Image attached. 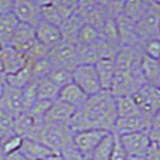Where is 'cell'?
<instances>
[{
	"mask_svg": "<svg viewBox=\"0 0 160 160\" xmlns=\"http://www.w3.org/2000/svg\"><path fill=\"white\" fill-rule=\"evenodd\" d=\"M116 111H117V117H127L140 113L132 95L116 98Z\"/></svg>",
	"mask_w": 160,
	"mask_h": 160,
	"instance_id": "obj_30",
	"label": "cell"
},
{
	"mask_svg": "<svg viewBox=\"0 0 160 160\" xmlns=\"http://www.w3.org/2000/svg\"><path fill=\"white\" fill-rule=\"evenodd\" d=\"M23 142V137L16 135V134H11L8 136L2 138V143H1V152L5 155L11 154V153L18 152L22 147Z\"/></svg>",
	"mask_w": 160,
	"mask_h": 160,
	"instance_id": "obj_35",
	"label": "cell"
},
{
	"mask_svg": "<svg viewBox=\"0 0 160 160\" xmlns=\"http://www.w3.org/2000/svg\"><path fill=\"white\" fill-rule=\"evenodd\" d=\"M90 129H102L112 132L117 119L116 98L110 90H100L88 96L86 104L80 108Z\"/></svg>",
	"mask_w": 160,
	"mask_h": 160,
	"instance_id": "obj_1",
	"label": "cell"
},
{
	"mask_svg": "<svg viewBox=\"0 0 160 160\" xmlns=\"http://www.w3.org/2000/svg\"><path fill=\"white\" fill-rule=\"evenodd\" d=\"M11 12L15 15L19 23L36 27L41 22L40 6L32 0H13Z\"/></svg>",
	"mask_w": 160,
	"mask_h": 160,
	"instance_id": "obj_11",
	"label": "cell"
},
{
	"mask_svg": "<svg viewBox=\"0 0 160 160\" xmlns=\"http://www.w3.org/2000/svg\"><path fill=\"white\" fill-rule=\"evenodd\" d=\"M151 119L144 118L141 113L134 114V116H127V117H117L114 125H113L112 132L117 136H120L124 134L147 130Z\"/></svg>",
	"mask_w": 160,
	"mask_h": 160,
	"instance_id": "obj_14",
	"label": "cell"
},
{
	"mask_svg": "<svg viewBox=\"0 0 160 160\" xmlns=\"http://www.w3.org/2000/svg\"><path fill=\"white\" fill-rule=\"evenodd\" d=\"M146 1H147V2H149V4H154V2H153V0H146Z\"/></svg>",
	"mask_w": 160,
	"mask_h": 160,
	"instance_id": "obj_55",
	"label": "cell"
},
{
	"mask_svg": "<svg viewBox=\"0 0 160 160\" xmlns=\"http://www.w3.org/2000/svg\"><path fill=\"white\" fill-rule=\"evenodd\" d=\"M76 111L77 110L75 107H72V106L62 101V100H59V99H56L49 105L43 120L47 122V123L68 124Z\"/></svg>",
	"mask_w": 160,
	"mask_h": 160,
	"instance_id": "obj_16",
	"label": "cell"
},
{
	"mask_svg": "<svg viewBox=\"0 0 160 160\" xmlns=\"http://www.w3.org/2000/svg\"><path fill=\"white\" fill-rule=\"evenodd\" d=\"M141 51L144 56L153 59H159L160 56V41L159 39H149L142 42Z\"/></svg>",
	"mask_w": 160,
	"mask_h": 160,
	"instance_id": "obj_40",
	"label": "cell"
},
{
	"mask_svg": "<svg viewBox=\"0 0 160 160\" xmlns=\"http://www.w3.org/2000/svg\"><path fill=\"white\" fill-rule=\"evenodd\" d=\"M35 41H36L35 28L32 25H28V24L18 23L16 30L13 32V36L11 39L10 46H12L18 51L25 53L29 48L32 47Z\"/></svg>",
	"mask_w": 160,
	"mask_h": 160,
	"instance_id": "obj_18",
	"label": "cell"
},
{
	"mask_svg": "<svg viewBox=\"0 0 160 160\" xmlns=\"http://www.w3.org/2000/svg\"><path fill=\"white\" fill-rule=\"evenodd\" d=\"M58 99L69 104L72 107H75L76 110H80V108H82V106L86 104L88 95L77 84L71 82V83H69V84H66L59 89Z\"/></svg>",
	"mask_w": 160,
	"mask_h": 160,
	"instance_id": "obj_19",
	"label": "cell"
},
{
	"mask_svg": "<svg viewBox=\"0 0 160 160\" xmlns=\"http://www.w3.org/2000/svg\"><path fill=\"white\" fill-rule=\"evenodd\" d=\"M149 2L146 0H125L122 15L129 17L134 22L138 21L149 8Z\"/></svg>",
	"mask_w": 160,
	"mask_h": 160,
	"instance_id": "obj_27",
	"label": "cell"
},
{
	"mask_svg": "<svg viewBox=\"0 0 160 160\" xmlns=\"http://www.w3.org/2000/svg\"><path fill=\"white\" fill-rule=\"evenodd\" d=\"M1 143H2V137L0 136V152H1Z\"/></svg>",
	"mask_w": 160,
	"mask_h": 160,
	"instance_id": "obj_53",
	"label": "cell"
},
{
	"mask_svg": "<svg viewBox=\"0 0 160 160\" xmlns=\"http://www.w3.org/2000/svg\"><path fill=\"white\" fill-rule=\"evenodd\" d=\"M124 2H125V0H108L107 5H106V11H107L108 16L116 18L117 16L122 15Z\"/></svg>",
	"mask_w": 160,
	"mask_h": 160,
	"instance_id": "obj_42",
	"label": "cell"
},
{
	"mask_svg": "<svg viewBox=\"0 0 160 160\" xmlns=\"http://www.w3.org/2000/svg\"><path fill=\"white\" fill-rule=\"evenodd\" d=\"M114 136H116V140H114V146H113V151L110 160H128V154L125 153L123 146L120 144L119 138L117 135Z\"/></svg>",
	"mask_w": 160,
	"mask_h": 160,
	"instance_id": "obj_44",
	"label": "cell"
},
{
	"mask_svg": "<svg viewBox=\"0 0 160 160\" xmlns=\"http://www.w3.org/2000/svg\"><path fill=\"white\" fill-rule=\"evenodd\" d=\"M114 21H116V25L118 29L120 46H128V47L141 49L142 41L137 36L136 29H135V22L124 15L117 16L114 18Z\"/></svg>",
	"mask_w": 160,
	"mask_h": 160,
	"instance_id": "obj_12",
	"label": "cell"
},
{
	"mask_svg": "<svg viewBox=\"0 0 160 160\" xmlns=\"http://www.w3.org/2000/svg\"><path fill=\"white\" fill-rule=\"evenodd\" d=\"M83 23H84L83 22V18L77 12H75L70 17L63 19L60 25H59L60 34H62V39L64 41H68V42L76 43L77 35H78V32H80L81 27L83 25Z\"/></svg>",
	"mask_w": 160,
	"mask_h": 160,
	"instance_id": "obj_22",
	"label": "cell"
},
{
	"mask_svg": "<svg viewBox=\"0 0 160 160\" xmlns=\"http://www.w3.org/2000/svg\"><path fill=\"white\" fill-rule=\"evenodd\" d=\"M0 47H1V46H0Z\"/></svg>",
	"mask_w": 160,
	"mask_h": 160,
	"instance_id": "obj_58",
	"label": "cell"
},
{
	"mask_svg": "<svg viewBox=\"0 0 160 160\" xmlns=\"http://www.w3.org/2000/svg\"><path fill=\"white\" fill-rule=\"evenodd\" d=\"M128 160H143V158H134V157H128Z\"/></svg>",
	"mask_w": 160,
	"mask_h": 160,
	"instance_id": "obj_52",
	"label": "cell"
},
{
	"mask_svg": "<svg viewBox=\"0 0 160 160\" xmlns=\"http://www.w3.org/2000/svg\"><path fill=\"white\" fill-rule=\"evenodd\" d=\"M93 1H94V4H95L96 6H101V8H106V5H107L108 0H93Z\"/></svg>",
	"mask_w": 160,
	"mask_h": 160,
	"instance_id": "obj_50",
	"label": "cell"
},
{
	"mask_svg": "<svg viewBox=\"0 0 160 160\" xmlns=\"http://www.w3.org/2000/svg\"><path fill=\"white\" fill-rule=\"evenodd\" d=\"M25 64H27L25 53L18 51L10 45L0 47V65H1V71L5 75H10L21 70Z\"/></svg>",
	"mask_w": 160,
	"mask_h": 160,
	"instance_id": "obj_13",
	"label": "cell"
},
{
	"mask_svg": "<svg viewBox=\"0 0 160 160\" xmlns=\"http://www.w3.org/2000/svg\"><path fill=\"white\" fill-rule=\"evenodd\" d=\"M0 110L12 114L13 117L24 112L22 90L6 86L4 93L0 96Z\"/></svg>",
	"mask_w": 160,
	"mask_h": 160,
	"instance_id": "obj_15",
	"label": "cell"
},
{
	"mask_svg": "<svg viewBox=\"0 0 160 160\" xmlns=\"http://www.w3.org/2000/svg\"><path fill=\"white\" fill-rule=\"evenodd\" d=\"M18 23H19L18 19L11 11L0 13V46L1 47L10 45Z\"/></svg>",
	"mask_w": 160,
	"mask_h": 160,
	"instance_id": "obj_24",
	"label": "cell"
},
{
	"mask_svg": "<svg viewBox=\"0 0 160 160\" xmlns=\"http://www.w3.org/2000/svg\"><path fill=\"white\" fill-rule=\"evenodd\" d=\"M40 12H41V21H45L47 23L54 24V25H60L62 23V17L59 15L58 10L56 8V6L52 4H48V5H45V6H41L40 8Z\"/></svg>",
	"mask_w": 160,
	"mask_h": 160,
	"instance_id": "obj_36",
	"label": "cell"
},
{
	"mask_svg": "<svg viewBox=\"0 0 160 160\" xmlns=\"http://www.w3.org/2000/svg\"><path fill=\"white\" fill-rule=\"evenodd\" d=\"M45 160H64V159L62 158V155H60V154H52L51 157L46 158Z\"/></svg>",
	"mask_w": 160,
	"mask_h": 160,
	"instance_id": "obj_51",
	"label": "cell"
},
{
	"mask_svg": "<svg viewBox=\"0 0 160 160\" xmlns=\"http://www.w3.org/2000/svg\"><path fill=\"white\" fill-rule=\"evenodd\" d=\"M72 137L73 132L68 124L43 122L34 140L40 141L54 154H60L64 148L72 144Z\"/></svg>",
	"mask_w": 160,
	"mask_h": 160,
	"instance_id": "obj_2",
	"label": "cell"
},
{
	"mask_svg": "<svg viewBox=\"0 0 160 160\" xmlns=\"http://www.w3.org/2000/svg\"><path fill=\"white\" fill-rule=\"evenodd\" d=\"M60 155L64 160H87L86 157H83L77 149L76 147L73 146V143L70 144L69 147L64 148L62 152H60Z\"/></svg>",
	"mask_w": 160,
	"mask_h": 160,
	"instance_id": "obj_43",
	"label": "cell"
},
{
	"mask_svg": "<svg viewBox=\"0 0 160 160\" xmlns=\"http://www.w3.org/2000/svg\"><path fill=\"white\" fill-rule=\"evenodd\" d=\"M118 138L128 157L134 158H143L151 144V140L146 130L124 134L118 136Z\"/></svg>",
	"mask_w": 160,
	"mask_h": 160,
	"instance_id": "obj_9",
	"label": "cell"
},
{
	"mask_svg": "<svg viewBox=\"0 0 160 160\" xmlns=\"http://www.w3.org/2000/svg\"><path fill=\"white\" fill-rule=\"evenodd\" d=\"M87 160H89V159H87Z\"/></svg>",
	"mask_w": 160,
	"mask_h": 160,
	"instance_id": "obj_57",
	"label": "cell"
},
{
	"mask_svg": "<svg viewBox=\"0 0 160 160\" xmlns=\"http://www.w3.org/2000/svg\"><path fill=\"white\" fill-rule=\"evenodd\" d=\"M22 94H23L24 111H28L32 105L35 104V101L39 99V98H38V90H36V81L30 82V83L22 90Z\"/></svg>",
	"mask_w": 160,
	"mask_h": 160,
	"instance_id": "obj_38",
	"label": "cell"
},
{
	"mask_svg": "<svg viewBox=\"0 0 160 160\" xmlns=\"http://www.w3.org/2000/svg\"><path fill=\"white\" fill-rule=\"evenodd\" d=\"M94 66L100 82L101 90H111L113 80L116 76V68L113 59H100L94 64Z\"/></svg>",
	"mask_w": 160,
	"mask_h": 160,
	"instance_id": "obj_21",
	"label": "cell"
},
{
	"mask_svg": "<svg viewBox=\"0 0 160 160\" xmlns=\"http://www.w3.org/2000/svg\"><path fill=\"white\" fill-rule=\"evenodd\" d=\"M159 8L160 4H151L146 13L135 22L136 34L142 42L149 39H159Z\"/></svg>",
	"mask_w": 160,
	"mask_h": 160,
	"instance_id": "obj_6",
	"label": "cell"
},
{
	"mask_svg": "<svg viewBox=\"0 0 160 160\" xmlns=\"http://www.w3.org/2000/svg\"><path fill=\"white\" fill-rule=\"evenodd\" d=\"M143 160H160V146L159 143L151 142L147 152L144 154Z\"/></svg>",
	"mask_w": 160,
	"mask_h": 160,
	"instance_id": "obj_45",
	"label": "cell"
},
{
	"mask_svg": "<svg viewBox=\"0 0 160 160\" xmlns=\"http://www.w3.org/2000/svg\"><path fill=\"white\" fill-rule=\"evenodd\" d=\"M59 87L49 80L48 77H43L40 80H36V90H38V98L46 101H54L58 99L59 94Z\"/></svg>",
	"mask_w": 160,
	"mask_h": 160,
	"instance_id": "obj_28",
	"label": "cell"
},
{
	"mask_svg": "<svg viewBox=\"0 0 160 160\" xmlns=\"http://www.w3.org/2000/svg\"><path fill=\"white\" fill-rule=\"evenodd\" d=\"M114 134L108 132L95 147V149L89 157V160H110L114 146Z\"/></svg>",
	"mask_w": 160,
	"mask_h": 160,
	"instance_id": "obj_26",
	"label": "cell"
},
{
	"mask_svg": "<svg viewBox=\"0 0 160 160\" xmlns=\"http://www.w3.org/2000/svg\"><path fill=\"white\" fill-rule=\"evenodd\" d=\"M32 81L34 80H32V71H30V66L28 63L24 65L21 70L13 72V73H10V75H6L8 86L12 87V88L21 89V90H23Z\"/></svg>",
	"mask_w": 160,
	"mask_h": 160,
	"instance_id": "obj_25",
	"label": "cell"
},
{
	"mask_svg": "<svg viewBox=\"0 0 160 160\" xmlns=\"http://www.w3.org/2000/svg\"><path fill=\"white\" fill-rule=\"evenodd\" d=\"M5 160H28V159H27L23 154L18 151V152L11 153V154L5 155Z\"/></svg>",
	"mask_w": 160,
	"mask_h": 160,
	"instance_id": "obj_47",
	"label": "cell"
},
{
	"mask_svg": "<svg viewBox=\"0 0 160 160\" xmlns=\"http://www.w3.org/2000/svg\"><path fill=\"white\" fill-rule=\"evenodd\" d=\"M78 0H53V5L58 10L62 19L70 17L77 10Z\"/></svg>",
	"mask_w": 160,
	"mask_h": 160,
	"instance_id": "obj_37",
	"label": "cell"
},
{
	"mask_svg": "<svg viewBox=\"0 0 160 160\" xmlns=\"http://www.w3.org/2000/svg\"><path fill=\"white\" fill-rule=\"evenodd\" d=\"M32 2H35L38 6H45V5H48V4H52L53 0H32Z\"/></svg>",
	"mask_w": 160,
	"mask_h": 160,
	"instance_id": "obj_49",
	"label": "cell"
},
{
	"mask_svg": "<svg viewBox=\"0 0 160 160\" xmlns=\"http://www.w3.org/2000/svg\"><path fill=\"white\" fill-rule=\"evenodd\" d=\"M35 38L40 43L48 48V51L63 40L59 27L54 25V24L47 23L45 21H41L40 23L35 27Z\"/></svg>",
	"mask_w": 160,
	"mask_h": 160,
	"instance_id": "obj_17",
	"label": "cell"
},
{
	"mask_svg": "<svg viewBox=\"0 0 160 160\" xmlns=\"http://www.w3.org/2000/svg\"><path fill=\"white\" fill-rule=\"evenodd\" d=\"M108 132H111V131H106L102 129L82 130V131L73 134L72 143L83 157H86V159H89L90 154L95 149V147Z\"/></svg>",
	"mask_w": 160,
	"mask_h": 160,
	"instance_id": "obj_8",
	"label": "cell"
},
{
	"mask_svg": "<svg viewBox=\"0 0 160 160\" xmlns=\"http://www.w3.org/2000/svg\"><path fill=\"white\" fill-rule=\"evenodd\" d=\"M19 152L28 160H45L52 154H54L45 144L41 143L40 141L27 137H23V142Z\"/></svg>",
	"mask_w": 160,
	"mask_h": 160,
	"instance_id": "obj_20",
	"label": "cell"
},
{
	"mask_svg": "<svg viewBox=\"0 0 160 160\" xmlns=\"http://www.w3.org/2000/svg\"><path fill=\"white\" fill-rule=\"evenodd\" d=\"M47 57L53 68H63L70 71L82 64L80 47L76 43L64 40H62L54 47L51 48L48 51Z\"/></svg>",
	"mask_w": 160,
	"mask_h": 160,
	"instance_id": "obj_3",
	"label": "cell"
},
{
	"mask_svg": "<svg viewBox=\"0 0 160 160\" xmlns=\"http://www.w3.org/2000/svg\"><path fill=\"white\" fill-rule=\"evenodd\" d=\"M140 113L144 118L151 119L160 108V90L159 87L144 83L141 88L132 95Z\"/></svg>",
	"mask_w": 160,
	"mask_h": 160,
	"instance_id": "obj_4",
	"label": "cell"
},
{
	"mask_svg": "<svg viewBox=\"0 0 160 160\" xmlns=\"http://www.w3.org/2000/svg\"><path fill=\"white\" fill-rule=\"evenodd\" d=\"M154 4H160V0H153Z\"/></svg>",
	"mask_w": 160,
	"mask_h": 160,
	"instance_id": "obj_54",
	"label": "cell"
},
{
	"mask_svg": "<svg viewBox=\"0 0 160 160\" xmlns=\"http://www.w3.org/2000/svg\"><path fill=\"white\" fill-rule=\"evenodd\" d=\"M140 71L143 76L146 83L153 86H160V64L159 59H153L151 57L142 56Z\"/></svg>",
	"mask_w": 160,
	"mask_h": 160,
	"instance_id": "obj_23",
	"label": "cell"
},
{
	"mask_svg": "<svg viewBox=\"0 0 160 160\" xmlns=\"http://www.w3.org/2000/svg\"><path fill=\"white\" fill-rule=\"evenodd\" d=\"M142 51L138 48L120 46L113 58V63L116 68V72L134 71L140 69L141 59H142Z\"/></svg>",
	"mask_w": 160,
	"mask_h": 160,
	"instance_id": "obj_10",
	"label": "cell"
},
{
	"mask_svg": "<svg viewBox=\"0 0 160 160\" xmlns=\"http://www.w3.org/2000/svg\"><path fill=\"white\" fill-rule=\"evenodd\" d=\"M27 63L30 66V71H32V76L34 81L47 77L49 72L53 69V65L49 62L48 57H43V58L32 60V62H27Z\"/></svg>",
	"mask_w": 160,
	"mask_h": 160,
	"instance_id": "obj_31",
	"label": "cell"
},
{
	"mask_svg": "<svg viewBox=\"0 0 160 160\" xmlns=\"http://www.w3.org/2000/svg\"><path fill=\"white\" fill-rule=\"evenodd\" d=\"M72 82L77 84L88 96L101 90L100 82L93 64H81L72 70Z\"/></svg>",
	"mask_w": 160,
	"mask_h": 160,
	"instance_id": "obj_7",
	"label": "cell"
},
{
	"mask_svg": "<svg viewBox=\"0 0 160 160\" xmlns=\"http://www.w3.org/2000/svg\"><path fill=\"white\" fill-rule=\"evenodd\" d=\"M94 6H95V4H94L93 0H78L76 12L83 18Z\"/></svg>",
	"mask_w": 160,
	"mask_h": 160,
	"instance_id": "obj_46",
	"label": "cell"
},
{
	"mask_svg": "<svg viewBox=\"0 0 160 160\" xmlns=\"http://www.w3.org/2000/svg\"><path fill=\"white\" fill-rule=\"evenodd\" d=\"M99 38L106 41V42H108V43H111L114 47H120L119 35H118V29H117L114 18L108 17L106 19L104 25L99 30Z\"/></svg>",
	"mask_w": 160,
	"mask_h": 160,
	"instance_id": "obj_29",
	"label": "cell"
},
{
	"mask_svg": "<svg viewBox=\"0 0 160 160\" xmlns=\"http://www.w3.org/2000/svg\"><path fill=\"white\" fill-rule=\"evenodd\" d=\"M146 83L142 73L138 70L125 72H116L114 80H113L111 93L114 98L119 96H131L136 93Z\"/></svg>",
	"mask_w": 160,
	"mask_h": 160,
	"instance_id": "obj_5",
	"label": "cell"
},
{
	"mask_svg": "<svg viewBox=\"0 0 160 160\" xmlns=\"http://www.w3.org/2000/svg\"><path fill=\"white\" fill-rule=\"evenodd\" d=\"M108 17L110 16H108L106 8L95 5L86 16L83 17V22L89 24V25H92V27H94L98 30H100Z\"/></svg>",
	"mask_w": 160,
	"mask_h": 160,
	"instance_id": "obj_32",
	"label": "cell"
},
{
	"mask_svg": "<svg viewBox=\"0 0 160 160\" xmlns=\"http://www.w3.org/2000/svg\"><path fill=\"white\" fill-rule=\"evenodd\" d=\"M16 117L0 110V136L6 137L13 134V120Z\"/></svg>",
	"mask_w": 160,
	"mask_h": 160,
	"instance_id": "obj_39",
	"label": "cell"
},
{
	"mask_svg": "<svg viewBox=\"0 0 160 160\" xmlns=\"http://www.w3.org/2000/svg\"><path fill=\"white\" fill-rule=\"evenodd\" d=\"M47 77L56 84L57 87L62 88V87H64V86L72 82V71L63 69V68H53Z\"/></svg>",
	"mask_w": 160,
	"mask_h": 160,
	"instance_id": "obj_34",
	"label": "cell"
},
{
	"mask_svg": "<svg viewBox=\"0 0 160 160\" xmlns=\"http://www.w3.org/2000/svg\"><path fill=\"white\" fill-rule=\"evenodd\" d=\"M6 86H8V83H6V75L2 71H0V96L4 93Z\"/></svg>",
	"mask_w": 160,
	"mask_h": 160,
	"instance_id": "obj_48",
	"label": "cell"
},
{
	"mask_svg": "<svg viewBox=\"0 0 160 160\" xmlns=\"http://www.w3.org/2000/svg\"><path fill=\"white\" fill-rule=\"evenodd\" d=\"M0 71H1V65H0Z\"/></svg>",
	"mask_w": 160,
	"mask_h": 160,
	"instance_id": "obj_56",
	"label": "cell"
},
{
	"mask_svg": "<svg viewBox=\"0 0 160 160\" xmlns=\"http://www.w3.org/2000/svg\"><path fill=\"white\" fill-rule=\"evenodd\" d=\"M147 134L149 136L151 142H155L159 143L160 138V113H157L152 119L149 120L148 128H147Z\"/></svg>",
	"mask_w": 160,
	"mask_h": 160,
	"instance_id": "obj_41",
	"label": "cell"
},
{
	"mask_svg": "<svg viewBox=\"0 0 160 160\" xmlns=\"http://www.w3.org/2000/svg\"><path fill=\"white\" fill-rule=\"evenodd\" d=\"M98 39H99V30L89 24L83 23L77 35L76 43L80 47H86V46L93 45L94 42H96Z\"/></svg>",
	"mask_w": 160,
	"mask_h": 160,
	"instance_id": "obj_33",
	"label": "cell"
}]
</instances>
